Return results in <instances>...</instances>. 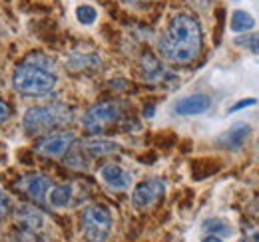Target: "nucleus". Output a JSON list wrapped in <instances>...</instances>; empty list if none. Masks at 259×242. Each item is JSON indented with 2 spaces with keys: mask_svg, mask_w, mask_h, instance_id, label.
<instances>
[{
  "mask_svg": "<svg viewBox=\"0 0 259 242\" xmlns=\"http://www.w3.org/2000/svg\"><path fill=\"white\" fill-rule=\"evenodd\" d=\"M56 84H58V78L54 72L28 64V62H22L12 72V88L20 95L42 97L56 90Z\"/></svg>",
  "mask_w": 259,
  "mask_h": 242,
  "instance_id": "obj_3",
  "label": "nucleus"
},
{
  "mask_svg": "<svg viewBox=\"0 0 259 242\" xmlns=\"http://www.w3.org/2000/svg\"><path fill=\"white\" fill-rule=\"evenodd\" d=\"M76 20L84 26H92L98 20V10L90 4H80L76 8Z\"/></svg>",
  "mask_w": 259,
  "mask_h": 242,
  "instance_id": "obj_18",
  "label": "nucleus"
},
{
  "mask_svg": "<svg viewBox=\"0 0 259 242\" xmlns=\"http://www.w3.org/2000/svg\"><path fill=\"white\" fill-rule=\"evenodd\" d=\"M201 48H203L201 26L190 14L174 16L158 42L160 56L176 66L192 64L201 54Z\"/></svg>",
  "mask_w": 259,
  "mask_h": 242,
  "instance_id": "obj_1",
  "label": "nucleus"
},
{
  "mask_svg": "<svg viewBox=\"0 0 259 242\" xmlns=\"http://www.w3.org/2000/svg\"><path fill=\"white\" fill-rule=\"evenodd\" d=\"M231 30L233 32H247L255 26V18L245 10H235L231 14Z\"/></svg>",
  "mask_w": 259,
  "mask_h": 242,
  "instance_id": "obj_15",
  "label": "nucleus"
},
{
  "mask_svg": "<svg viewBox=\"0 0 259 242\" xmlns=\"http://www.w3.org/2000/svg\"><path fill=\"white\" fill-rule=\"evenodd\" d=\"M74 119V111L64 103L32 105L22 115V129L30 137L50 135L54 129H62Z\"/></svg>",
  "mask_w": 259,
  "mask_h": 242,
  "instance_id": "obj_2",
  "label": "nucleus"
},
{
  "mask_svg": "<svg viewBox=\"0 0 259 242\" xmlns=\"http://www.w3.org/2000/svg\"><path fill=\"white\" fill-rule=\"evenodd\" d=\"M12 242H50L42 232H34V230H24L18 228L16 234L12 236Z\"/></svg>",
  "mask_w": 259,
  "mask_h": 242,
  "instance_id": "obj_19",
  "label": "nucleus"
},
{
  "mask_svg": "<svg viewBox=\"0 0 259 242\" xmlns=\"http://www.w3.org/2000/svg\"><path fill=\"white\" fill-rule=\"evenodd\" d=\"M74 143H76V135L72 131L50 133V135H44L36 143V153L48 159H62L74 147Z\"/></svg>",
  "mask_w": 259,
  "mask_h": 242,
  "instance_id": "obj_8",
  "label": "nucleus"
},
{
  "mask_svg": "<svg viewBox=\"0 0 259 242\" xmlns=\"http://www.w3.org/2000/svg\"><path fill=\"white\" fill-rule=\"evenodd\" d=\"M165 195V183L162 179H146L138 183L132 191V207L136 211H148L152 209Z\"/></svg>",
  "mask_w": 259,
  "mask_h": 242,
  "instance_id": "obj_7",
  "label": "nucleus"
},
{
  "mask_svg": "<svg viewBox=\"0 0 259 242\" xmlns=\"http://www.w3.org/2000/svg\"><path fill=\"white\" fill-rule=\"evenodd\" d=\"M255 103H257V99H253V97L241 99V101H237V103H233V105L229 107V113H233V111H239V109H243V107H249V105H255Z\"/></svg>",
  "mask_w": 259,
  "mask_h": 242,
  "instance_id": "obj_23",
  "label": "nucleus"
},
{
  "mask_svg": "<svg viewBox=\"0 0 259 242\" xmlns=\"http://www.w3.org/2000/svg\"><path fill=\"white\" fill-rule=\"evenodd\" d=\"M100 179L106 187H110L112 191H126L132 185V175L124 167L116 165V163H106L100 169Z\"/></svg>",
  "mask_w": 259,
  "mask_h": 242,
  "instance_id": "obj_10",
  "label": "nucleus"
},
{
  "mask_svg": "<svg viewBox=\"0 0 259 242\" xmlns=\"http://www.w3.org/2000/svg\"><path fill=\"white\" fill-rule=\"evenodd\" d=\"M235 44L241 48L251 50L253 54H259V32L257 34H249V36H239L235 38Z\"/></svg>",
  "mask_w": 259,
  "mask_h": 242,
  "instance_id": "obj_20",
  "label": "nucleus"
},
{
  "mask_svg": "<svg viewBox=\"0 0 259 242\" xmlns=\"http://www.w3.org/2000/svg\"><path fill=\"white\" fill-rule=\"evenodd\" d=\"M14 187L22 195H26L34 205H44V203H48V193L52 189V181L44 173H26V175L18 177Z\"/></svg>",
  "mask_w": 259,
  "mask_h": 242,
  "instance_id": "obj_6",
  "label": "nucleus"
},
{
  "mask_svg": "<svg viewBox=\"0 0 259 242\" xmlns=\"http://www.w3.org/2000/svg\"><path fill=\"white\" fill-rule=\"evenodd\" d=\"M249 133H251V127L247 123H235L218 139V143L226 149H237V147L243 145V141L249 137Z\"/></svg>",
  "mask_w": 259,
  "mask_h": 242,
  "instance_id": "obj_12",
  "label": "nucleus"
},
{
  "mask_svg": "<svg viewBox=\"0 0 259 242\" xmlns=\"http://www.w3.org/2000/svg\"><path fill=\"white\" fill-rule=\"evenodd\" d=\"M201 242H224V240H222L220 236H213V234H209V236H205V238H203Z\"/></svg>",
  "mask_w": 259,
  "mask_h": 242,
  "instance_id": "obj_24",
  "label": "nucleus"
},
{
  "mask_svg": "<svg viewBox=\"0 0 259 242\" xmlns=\"http://www.w3.org/2000/svg\"><path fill=\"white\" fill-rule=\"evenodd\" d=\"M14 211V207H12V199L0 189V222L4 220V218H8L10 214Z\"/></svg>",
  "mask_w": 259,
  "mask_h": 242,
  "instance_id": "obj_21",
  "label": "nucleus"
},
{
  "mask_svg": "<svg viewBox=\"0 0 259 242\" xmlns=\"http://www.w3.org/2000/svg\"><path fill=\"white\" fill-rule=\"evenodd\" d=\"M203 230H207L209 234L220 236V238L231 234L229 224H227L226 220H222V218H209V220H205V222H203Z\"/></svg>",
  "mask_w": 259,
  "mask_h": 242,
  "instance_id": "obj_17",
  "label": "nucleus"
},
{
  "mask_svg": "<svg viewBox=\"0 0 259 242\" xmlns=\"http://www.w3.org/2000/svg\"><path fill=\"white\" fill-rule=\"evenodd\" d=\"M82 153L90 155V157H108V155H114V153L120 151V145L116 141H110V139H86L82 143Z\"/></svg>",
  "mask_w": 259,
  "mask_h": 242,
  "instance_id": "obj_13",
  "label": "nucleus"
},
{
  "mask_svg": "<svg viewBox=\"0 0 259 242\" xmlns=\"http://www.w3.org/2000/svg\"><path fill=\"white\" fill-rule=\"evenodd\" d=\"M72 197H74V187H72L70 183L56 185V187H52L50 193H48V205H50L52 209H66V207H70Z\"/></svg>",
  "mask_w": 259,
  "mask_h": 242,
  "instance_id": "obj_14",
  "label": "nucleus"
},
{
  "mask_svg": "<svg viewBox=\"0 0 259 242\" xmlns=\"http://www.w3.org/2000/svg\"><path fill=\"white\" fill-rule=\"evenodd\" d=\"M112 226V212L102 205H90L82 212V234L86 242H108Z\"/></svg>",
  "mask_w": 259,
  "mask_h": 242,
  "instance_id": "obj_4",
  "label": "nucleus"
},
{
  "mask_svg": "<svg viewBox=\"0 0 259 242\" xmlns=\"http://www.w3.org/2000/svg\"><path fill=\"white\" fill-rule=\"evenodd\" d=\"M211 105V99L203 93H195V95H188L176 101L174 111L176 115H199L203 111H207Z\"/></svg>",
  "mask_w": 259,
  "mask_h": 242,
  "instance_id": "obj_11",
  "label": "nucleus"
},
{
  "mask_svg": "<svg viewBox=\"0 0 259 242\" xmlns=\"http://www.w3.org/2000/svg\"><path fill=\"white\" fill-rule=\"evenodd\" d=\"M120 117H122V107L116 101H102V103L92 105L84 113L82 125L88 133L98 135V133H104L108 127H112Z\"/></svg>",
  "mask_w": 259,
  "mask_h": 242,
  "instance_id": "obj_5",
  "label": "nucleus"
},
{
  "mask_svg": "<svg viewBox=\"0 0 259 242\" xmlns=\"http://www.w3.org/2000/svg\"><path fill=\"white\" fill-rule=\"evenodd\" d=\"M14 220L18 224V228L24 230H34V232H42L44 224H46V216L36 205H20L14 211Z\"/></svg>",
  "mask_w": 259,
  "mask_h": 242,
  "instance_id": "obj_9",
  "label": "nucleus"
},
{
  "mask_svg": "<svg viewBox=\"0 0 259 242\" xmlns=\"http://www.w3.org/2000/svg\"><path fill=\"white\" fill-rule=\"evenodd\" d=\"M10 119H12V107H10L6 101L0 99V125L6 123V121H10Z\"/></svg>",
  "mask_w": 259,
  "mask_h": 242,
  "instance_id": "obj_22",
  "label": "nucleus"
},
{
  "mask_svg": "<svg viewBox=\"0 0 259 242\" xmlns=\"http://www.w3.org/2000/svg\"><path fill=\"white\" fill-rule=\"evenodd\" d=\"M142 66H144V74H146V80H150V82H154V80H160L163 74H165L163 66L158 60H156L154 56H146V58H144V62H142Z\"/></svg>",
  "mask_w": 259,
  "mask_h": 242,
  "instance_id": "obj_16",
  "label": "nucleus"
}]
</instances>
